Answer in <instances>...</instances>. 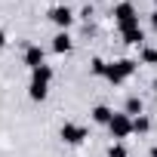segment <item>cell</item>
Masks as SVG:
<instances>
[{
    "label": "cell",
    "mask_w": 157,
    "mask_h": 157,
    "mask_svg": "<svg viewBox=\"0 0 157 157\" xmlns=\"http://www.w3.org/2000/svg\"><path fill=\"white\" fill-rule=\"evenodd\" d=\"M108 132H111L114 142L129 139V136H132V117H129L126 111H114V117H111V123H108Z\"/></svg>",
    "instance_id": "obj_1"
},
{
    "label": "cell",
    "mask_w": 157,
    "mask_h": 157,
    "mask_svg": "<svg viewBox=\"0 0 157 157\" xmlns=\"http://www.w3.org/2000/svg\"><path fill=\"white\" fill-rule=\"evenodd\" d=\"M111 16H114V22H117V28H120V31H123V28H132V25H139V10L129 3V0L117 3Z\"/></svg>",
    "instance_id": "obj_2"
},
{
    "label": "cell",
    "mask_w": 157,
    "mask_h": 157,
    "mask_svg": "<svg viewBox=\"0 0 157 157\" xmlns=\"http://www.w3.org/2000/svg\"><path fill=\"white\" fill-rule=\"evenodd\" d=\"M86 136H90V132H86L83 123H71V120H65L62 129H59V139H62L65 145H83Z\"/></svg>",
    "instance_id": "obj_3"
},
{
    "label": "cell",
    "mask_w": 157,
    "mask_h": 157,
    "mask_svg": "<svg viewBox=\"0 0 157 157\" xmlns=\"http://www.w3.org/2000/svg\"><path fill=\"white\" fill-rule=\"evenodd\" d=\"M46 19H49V22H52L59 31H68V28L74 25V19H77V16H74V10H71V6H65V3H56V6L46 13Z\"/></svg>",
    "instance_id": "obj_4"
},
{
    "label": "cell",
    "mask_w": 157,
    "mask_h": 157,
    "mask_svg": "<svg viewBox=\"0 0 157 157\" xmlns=\"http://www.w3.org/2000/svg\"><path fill=\"white\" fill-rule=\"evenodd\" d=\"M22 62H25V68H40V65H46V52H43V46H37V43H31V46H25V56H22Z\"/></svg>",
    "instance_id": "obj_5"
},
{
    "label": "cell",
    "mask_w": 157,
    "mask_h": 157,
    "mask_svg": "<svg viewBox=\"0 0 157 157\" xmlns=\"http://www.w3.org/2000/svg\"><path fill=\"white\" fill-rule=\"evenodd\" d=\"M120 37H123V43H129V46H142V43H145V31H142V25L123 28V31H120Z\"/></svg>",
    "instance_id": "obj_6"
},
{
    "label": "cell",
    "mask_w": 157,
    "mask_h": 157,
    "mask_svg": "<svg viewBox=\"0 0 157 157\" xmlns=\"http://www.w3.org/2000/svg\"><path fill=\"white\" fill-rule=\"evenodd\" d=\"M71 46H74V40H71V34H68V31H59V34L52 37V52L65 56V52H71Z\"/></svg>",
    "instance_id": "obj_7"
},
{
    "label": "cell",
    "mask_w": 157,
    "mask_h": 157,
    "mask_svg": "<svg viewBox=\"0 0 157 157\" xmlns=\"http://www.w3.org/2000/svg\"><path fill=\"white\" fill-rule=\"evenodd\" d=\"M49 96V83H43V80H31L28 83V99L31 102H43Z\"/></svg>",
    "instance_id": "obj_8"
},
{
    "label": "cell",
    "mask_w": 157,
    "mask_h": 157,
    "mask_svg": "<svg viewBox=\"0 0 157 157\" xmlns=\"http://www.w3.org/2000/svg\"><path fill=\"white\" fill-rule=\"evenodd\" d=\"M90 117H93V123H99V126H108V123H111V117H114V111H111L108 105H96V108L90 111Z\"/></svg>",
    "instance_id": "obj_9"
},
{
    "label": "cell",
    "mask_w": 157,
    "mask_h": 157,
    "mask_svg": "<svg viewBox=\"0 0 157 157\" xmlns=\"http://www.w3.org/2000/svg\"><path fill=\"white\" fill-rule=\"evenodd\" d=\"M105 80H108L111 86H123V83H126V77H123V71H120L114 62H108V68H105Z\"/></svg>",
    "instance_id": "obj_10"
},
{
    "label": "cell",
    "mask_w": 157,
    "mask_h": 157,
    "mask_svg": "<svg viewBox=\"0 0 157 157\" xmlns=\"http://www.w3.org/2000/svg\"><path fill=\"white\" fill-rule=\"evenodd\" d=\"M52 77H56L52 65H40V68H34V71H31V80H43V83H52Z\"/></svg>",
    "instance_id": "obj_11"
},
{
    "label": "cell",
    "mask_w": 157,
    "mask_h": 157,
    "mask_svg": "<svg viewBox=\"0 0 157 157\" xmlns=\"http://www.w3.org/2000/svg\"><path fill=\"white\" fill-rule=\"evenodd\" d=\"M123 111H126L129 117H139V114H145V105H142V99H139V96H129V99H126V105H123Z\"/></svg>",
    "instance_id": "obj_12"
},
{
    "label": "cell",
    "mask_w": 157,
    "mask_h": 157,
    "mask_svg": "<svg viewBox=\"0 0 157 157\" xmlns=\"http://www.w3.org/2000/svg\"><path fill=\"white\" fill-rule=\"evenodd\" d=\"M132 132H136V136H145V132H151V117H148V114H139V117H132Z\"/></svg>",
    "instance_id": "obj_13"
},
{
    "label": "cell",
    "mask_w": 157,
    "mask_h": 157,
    "mask_svg": "<svg viewBox=\"0 0 157 157\" xmlns=\"http://www.w3.org/2000/svg\"><path fill=\"white\" fill-rule=\"evenodd\" d=\"M114 65H117V68L123 71V77H126V80H129V77H132L136 71H139V62H136V59H117Z\"/></svg>",
    "instance_id": "obj_14"
},
{
    "label": "cell",
    "mask_w": 157,
    "mask_h": 157,
    "mask_svg": "<svg viewBox=\"0 0 157 157\" xmlns=\"http://www.w3.org/2000/svg\"><path fill=\"white\" fill-rule=\"evenodd\" d=\"M142 65H157V46H142Z\"/></svg>",
    "instance_id": "obj_15"
},
{
    "label": "cell",
    "mask_w": 157,
    "mask_h": 157,
    "mask_svg": "<svg viewBox=\"0 0 157 157\" xmlns=\"http://www.w3.org/2000/svg\"><path fill=\"white\" fill-rule=\"evenodd\" d=\"M105 68H108V62H105V59H99V56L90 62V71H93L96 77H105Z\"/></svg>",
    "instance_id": "obj_16"
},
{
    "label": "cell",
    "mask_w": 157,
    "mask_h": 157,
    "mask_svg": "<svg viewBox=\"0 0 157 157\" xmlns=\"http://www.w3.org/2000/svg\"><path fill=\"white\" fill-rule=\"evenodd\" d=\"M108 157H129V151L123 148V142H111L108 145Z\"/></svg>",
    "instance_id": "obj_17"
},
{
    "label": "cell",
    "mask_w": 157,
    "mask_h": 157,
    "mask_svg": "<svg viewBox=\"0 0 157 157\" xmlns=\"http://www.w3.org/2000/svg\"><path fill=\"white\" fill-rule=\"evenodd\" d=\"M3 46H6V31L0 28V49H3Z\"/></svg>",
    "instance_id": "obj_18"
},
{
    "label": "cell",
    "mask_w": 157,
    "mask_h": 157,
    "mask_svg": "<svg viewBox=\"0 0 157 157\" xmlns=\"http://www.w3.org/2000/svg\"><path fill=\"white\" fill-rule=\"evenodd\" d=\"M151 28L157 31V13H151Z\"/></svg>",
    "instance_id": "obj_19"
},
{
    "label": "cell",
    "mask_w": 157,
    "mask_h": 157,
    "mask_svg": "<svg viewBox=\"0 0 157 157\" xmlns=\"http://www.w3.org/2000/svg\"><path fill=\"white\" fill-rule=\"evenodd\" d=\"M148 157H157V145H154V148H151V151H148Z\"/></svg>",
    "instance_id": "obj_20"
},
{
    "label": "cell",
    "mask_w": 157,
    "mask_h": 157,
    "mask_svg": "<svg viewBox=\"0 0 157 157\" xmlns=\"http://www.w3.org/2000/svg\"><path fill=\"white\" fill-rule=\"evenodd\" d=\"M154 96H157V86H154Z\"/></svg>",
    "instance_id": "obj_21"
},
{
    "label": "cell",
    "mask_w": 157,
    "mask_h": 157,
    "mask_svg": "<svg viewBox=\"0 0 157 157\" xmlns=\"http://www.w3.org/2000/svg\"><path fill=\"white\" fill-rule=\"evenodd\" d=\"M96 3H102V0H96Z\"/></svg>",
    "instance_id": "obj_22"
}]
</instances>
